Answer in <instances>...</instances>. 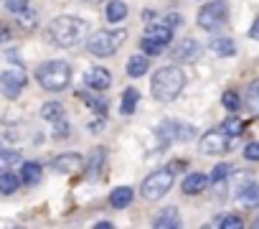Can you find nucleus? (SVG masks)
I'll return each mask as SVG.
<instances>
[{"label": "nucleus", "instance_id": "obj_1", "mask_svg": "<svg viewBox=\"0 0 259 229\" xmlns=\"http://www.w3.org/2000/svg\"><path fill=\"white\" fill-rule=\"evenodd\" d=\"M87 31H89V23L84 18H76V16H59L46 28L49 41L61 46V49H71V46L81 44L87 39Z\"/></svg>", "mask_w": 259, "mask_h": 229}, {"label": "nucleus", "instance_id": "obj_2", "mask_svg": "<svg viewBox=\"0 0 259 229\" xmlns=\"http://www.w3.org/2000/svg\"><path fill=\"white\" fill-rule=\"evenodd\" d=\"M186 87V71L176 64L163 66L153 74L150 79V92L158 102H173Z\"/></svg>", "mask_w": 259, "mask_h": 229}, {"label": "nucleus", "instance_id": "obj_3", "mask_svg": "<svg viewBox=\"0 0 259 229\" xmlns=\"http://www.w3.org/2000/svg\"><path fill=\"white\" fill-rule=\"evenodd\" d=\"M36 79L46 92H64L71 84V66L66 61H61V59L44 61L36 69Z\"/></svg>", "mask_w": 259, "mask_h": 229}, {"label": "nucleus", "instance_id": "obj_4", "mask_svg": "<svg viewBox=\"0 0 259 229\" xmlns=\"http://www.w3.org/2000/svg\"><path fill=\"white\" fill-rule=\"evenodd\" d=\"M124 41H127V31H124V28H117V31H94V33L87 39V51H89L92 56L107 59V56H112Z\"/></svg>", "mask_w": 259, "mask_h": 229}, {"label": "nucleus", "instance_id": "obj_5", "mask_svg": "<svg viewBox=\"0 0 259 229\" xmlns=\"http://www.w3.org/2000/svg\"><path fill=\"white\" fill-rule=\"evenodd\" d=\"M173 181H176L173 178V168H158L150 176H145V181L140 186V194L148 201H158V199H163L173 188Z\"/></svg>", "mask_w": 259, "mask_h": 229}, {"label": "nucleus", "instance_id": "obj_6", "mask_svg": "<svg viewBox=\"0 0 259 229\" xmlns=\"http://www.w3.org/2000/svg\"><path fill=\"white\" fill-rule=\"evenodd\" d=\"M226 18H229V6L224 3V0H211V3H206V6L198 11L196 23H198V28H203V31H219V28L226 23Z\"/></svg>", "mask_w": 259, "mask_h": 229}, {"label": "nucleus", "instance_id": "obj_7", "mask_svg": "<svg viewBox=\"0 0 259 229\" xmlns=\"http://www.w3.org/2000/svg\"><path fill=\"white\" fill-rule=\"evenodd\" d=\"M26 84H28V79L21 69H6L0 74V94L6 99H18L21 92L26 89Z\"/></svg>", "mask_w": 259, "mask_h": 229}, {"label": "nucleus", "instance_id": "obj_8", "mask_svg": "<svg viewBox=\"0 0 259 229\" xmlns=\"http://www.w3.org/2000/svg\"><path fill=\"white\" fill-rule=\"evenodd\" d=\"M201 51H203V46H201L196 39H181V41L173 46L170 56H173L176 64H193V61L201 59Z\"/></svg>", "mask_w": 259, "mask_h": 229}, {"label": "nucleus", "instance_id": "obj_9", "mask_svg": "<svg viewBox=\"0 0 259 229\" xmlns=\"http://www.w3.org/2000/svg\"><path fill=\"white\" fill-rule=\"evenodd\" d=\"M160 135H163V143H168V140L188 143V140L196 138V128L188 125V123H181V120H170V123L160 125Z\"/></svg>", "mask_w": 259, "mask_h": 229}, {"label": "nucleus", "instance_id": "obj_10", "mask_svg": "<svg viewBox=\"0 0 259 229\" xmlns=\"http://www.w3.org/2000/svg\"><path fill=\"white\" fill-rule=\"evenodd\" d=\"M51 168L61 176H71V173H81L87 168V161L81 153H61L51 161Z\"/></svg>", "mask_w": 259, "mask_h": 229}, {"label": "nucleus", "instance_id": "obj_11", "mask_svg": "<svg viewBox=\"0 0 259 229\" xmlns=\"http://www.w3.org/2000/svg\"><path fill=\"white\" fill-rule=\"evenodd\" d=\"M198 148H201V153H206V156L226 153V150H229V135H226L224 130H211V133H206V135L198 140Z\"/></svg>", "mask_w": 259, "mask_h": 229}, {"label": "nucleus", "instance_id": "obj_12", "mask_svg": "<svg viewBox=\"0 0 259 229\" xmlns=\"http://www.w3.org/2000/svg\"><path fill=\"white\" fill-rule=\"evenodd\" d=\"M84 84L92 89V92H107L112 87V74L102 66H92L84 71Z\"/></svg>", "mask_w": 259, "mask_h": 229}, {"label": "nucleus", "instance_id": "obj_13", "mask_svg": "<svg viewBox=\"0 0 259 229\" xmlns=\"http://www.w3.org/2000/svg\"><path fill=\"white\" fill-rule=\"evenodd\" d=\"M208 183H211V176H208V173L196 171V173H188V176L183 178L181 191H183L186 196H198V194H203V191H206V186H208Z\"/></svg>", "mask_w": 259, "mask_h": 229}, {"label": "nucleus", "instance_id": "obj_14", "mask_svg": "<svg viewBox=\"0 0 259 229\" xmlns=\"http://www.w3.org/2000/svg\"><path fill=\"white\" fill-rule=\"evenodd\" d=\"M181 224H183V221H181L178 206H165V209H160L158 216L153 219V226H158V229H178Z\"/></svg>", "mask_w": 259, "mask_h": 229}, {"label": "nucleus", "instance_id": "obj_15", "mask_svg": "<svg viewBox=\"0 0 259 229\" xmlns=\"http://www.w3.org/2000/svg\"><path fill=\"white\" fill-rule=\"evenodd\" d=\"M148 69H150L148 54H135V56H130V61H127V77H133V79L145 77Z\"/></svg>", "mask_w": 259, "mask_h": 229}, {"label": "nucleus", "instance_id": "obj_16", "mask_svg": "<svg viewBox=\"0 0 259 229\" xmlns=\"http://www.w3.org/2000/svg\"><path fill=\"white\" fill-rule=\"evenodd\" d=\"M133 199H135V191L130 188V186H117V188L109 194V204H112L114 209L130 206V204H133Z\"/></svg>", "mask_w": 259, "mask_h": 229}, {"label": "nucleus", "instance_id": "obj_17", "mask_svg": "<svg viewBox=\"0 0 259 229\" xmlns=\"http://www.w3.org/2000/svg\"><path fill=\"white\" fill-rule=\"evenodd\" d=\"M41 173H44L41 163H33V161L21 163V183H26V186H36V183L41 181Z\"/></svg>", "mask_w": 259, "mask_h": 229}, {"label": "nucleus", "instance_id": "obj_18", "mask_svg": "<svg viewBox=\"0 0 259 229\" xmlns=\"http://www.w3.org/2000/svg\"><path fill=\"white\" fill-rule=\"evenodd\" d=\"M138 102H140V92L135 87H127L124 94H122V102H119V112L124 114V118H127V114H133L135 107H138Z\"/></svg>", "mask_w": 259, "mask_h": 229}, {"label": "nucleus", "instance_id": "obj_19", "mask_svg": "<svg viewBox=\"0 0 259 229\" xmlns=\"http://www.w3.org/2000/svg\"><path fill=\"white\" fill-rule=\"evenodd\" d=\"M107 21L109 23H119V21H124L127 18V6L122 3V0H109L107 3Z\"/></svg>", "mask_w": 259, "mask_h": 229}, {"label": "nucleus", "instance_id": "obj_20", "mask_svg": "<svg viewBox=\"0 0 259 229\" xmlns=\"http://www.w3.org/2000/svg\"><path fill=\"white\" fill-rule=\"evenodd\" d=\"M211 51L216 56H234L236 54V44L231 39H226V36H219V39L211 41Z\"/></svg>", "mask_w": 259, "mask_h": 229}, {"label": "nucleus", "instance_id": "obj_21", "mask_svg": "<svg viewBox=\"0 0 259 229\" xmlns=\"http://www.w3.org/2000/svg\"><path fill=\"white\" fill-rule=\"evenodd\" d=\"M239 201L249 209H259V186L256 183H249L239 191Z\"/></svg>", "mask_w": 259, "mask_h": 229}, {"label": "nucleus", "instance_id": "obj_22", "mask_svg": "<svg viewBox=\"0 0 259 229\" xmlns=\"http://www.w3.org/2000/svg\"><path fill=\"white\" fill-rule=\"evenodd\" d=\"M64 104L61 102H46L44 107H41V118L44 120H49V123H56V120H61L64 118Z\"/></svg>", "mask_w": 259, "mask_h": 229}, {"label": "nucleus", "instance_id": "obj_23", "mask_svg": "<svg viewBox=\"0 0 259 229\" xmlns=\"http://www.w3.org/2000/svg\"><path fill=\"white\" fill-rule=\"evenodd\" d=\"M21 186V178L11 171H0V194H16Z\"/></svg>", "mask_w": 259, "mask_h": 229}, {"label": "nucleus", "instance_id": "obj_24", "mask_svg": "<svg viewBox=\"0 0 259 229\" xmlns=\"http://www.w3.org/2000/svg\"><path fill=\"white\" fill-rule=\"evenodd\" d=\"M148 36L168 46V44L173 41V28H170L168 23H160V26H150V28H148Z\"/></svg>", "mask_w": 259, "mask_h": 229}, {"label": "nucleus", "instance_id": "obj_25", "mask_svg": "<svg viewBox=\"0 0 259 229\" xmlns=\"http://www.w3.org/2000/svg\"><path fill=\"white\" fill-rule=\"evenodd\" d=\"M246 107L254 118H259V82H251L246 89Z\"/></svg>", "mask_w": 259, "mask_h": 229}, {"label": "nucleus", "instance_id": "obj_26", "mask_svg": "<svg viewBox=\"0 0 259 229\" xmlns=\"http://www.w3.org/2000/svg\"><path fill=\"white\" fill-rule=\"evenodd\" d=\"M221 130H224L229 138H239L241 130H244V123L236 118V114H231V118H226V120L221 123Z\"/></svg>", "mask_w": 259, "mask_h": 229}, {"label": "nucleus", "instance_id": "obj_27", "mask_svg": "<svg viewBox=\"0 0 259 229\" xmlns=\"http://www.w3.org/2000/svg\"><path fill=\"white\" fill-rule=\"evenodd\" d=\"M16 18H18L21 28H26V31H33V28H36V23H38V16H36V11H33V8H26V11L16 13Z\"/></svg>", "mask_w": 259, "mask_h": 229}, {"label": "nucleus", "instance_id": "obj_28", "mask_svg": "<svg viewBox=\"0 0 259 229\" xmlns=\"http://www.w3.org/2000/svg\"><path fill=\"white\" fill-rule=\"evenodd\" d=\"M102 163H104V148H97L94 156H92V161H89V166H87V176L89 178H97L99 171H102Z\"/></svg>", "mask_w": 259, "mask_h": 229}, {"label": "nucleus", "instance_id": "obj_29", "mask_svg": "<svg viewBox=\"0 0 259 229\" xmlns=\"http://www.w3.org/2000/svg\"><path fill=\"white\" fill-rule=\"evenodd\" d=\"M140 49H143L148 56H160V54L165 51V44H160V41H155V39L145 36V39L140 41Z\"/></svg>", "mask_w": 259, "mask_h": 229}, {"label": "nucleus", "instance_id": "obj_30", "mask_svg": "<svg viewBox=\"0 0 259 229\" xmlns=\"http://www.w3.org/2000/svg\"><path fill=\"white\" fill-rule=\"evenodd\" d=\"M18 163H21V153H16V150H0V171H11Z\"/></svg>", "mask_w": 259, "mask_h": 229}, {"label": "nucleus", "instance_id": "obj_31", "mask_svg": "<svg viewBox=\"0 0 259 229\" xmlns=\"http://www.w3.org/2000/svg\"><path fill=\"white\" fill-rule=\"evenodd\" d=\"M79 97H81L97 114H104V112H107V102H104V99H99V97H94V94H89V92H79Z\"/></svg>", "mask_w": 259, "mask_h": 229}, {"label": "nucleus", "instance_id": "obj_32", "mask_svg": "<svg viewBox=\"0 0 259 229\" xmlns=\"http://www.w3.org/2000/svg\"><path fill=\"white\" fill-rule=\"evenodd\" d=\"M231 171H234L231 163H219V166H213V171H211V181H213V183L226 181V178L231 176Z\"/></svg>", "mask_w": 259, "mask_h": 229}, {"label": "nucleus", "instance_id": "obj_33", "mask_svg": "<svg viewBox=\"0 0 259 229\" xmlns=\"http://www.w3.org/2000/svg\"><path fill=\"white\" fill-rule=\"evenodd\" d=\"M221 104H224L229 112H239V104H241V99H239V94H236V92H224V97H221Z\"/></svg>", "mask_w": 259, "mask_h": 229}, {"label": "nucleus", "instance_id": "obj_34", "mask_svg": "<svg viewBox=\"0 0 259 229\" xmlns=\"http://www.w3.org/2000/svg\"><path fill=\"white\" fill-rule=\"evenodd\" d=\"M69 133H71V128L64 118L54 123V140H64V138H69Z\"/></svg>", "mask_w": 259, "mask_h": 229}, {"label": "nucleus", "instance_id": "obj_35", "mask_svg": "<svg viewBox=\"0 0 259 229\" xmlns=\"http://www.w3.org/2000/svg\"><path fill=\"white\" fill-rule=\"evenodd\" d=\"M219 226H224V229H241L244 226V221H241V216L239 214H226L224 219H221V224Z\"/></svg>", "mask_w": 259, "mask_h": 229}, {"label": "nucleus", "instance_id": "obj_36", "mask_svg": "<svg viewBox=\"0 0 259 229\" xmlns=\"http://www.w3.org/2000/svg\"><path fill=\"white\" fill-rule=\"evenodd\" d=\"M6 8L11 13H21V11L28 8V0H6Z\"/></svg>", "mask_w": 259, "mask_h": 229}, {"label": "nucleus", "instance_id": "obj_37", "mask_svg": "<svg viewBox=\"0 0 259 229\" xmlns=\"http://www.w3.org/2000/svg\"><path fill=\"white\" fill-rule=\"evenodd\" d=\"M244 158H246V161H251V163H254V161H259V143H249V145L244 148Z\"/></svg>", "mask_w": 259, "mask_h": 229}, {"label": "nucleus", "instance_id": "obj_38", "mask_svg": "<svg viewBox=\"0 0 259 229\" xmlns=\"http://www.w3.org/2000/svg\"><path fill=\"white\" fill-rule=\"evenodd\" d=\"M165 23H168L170 28H173V26H181V23H183V16H181V13H170V16L165 18Z\"/></svg>", "mask_w": 259, "mask_h": 229}, {"label": "nucleus", "instance_id": "obj_39", "mask_svg": "<svg viewBox=\"0 0 259 229\" xmlns=\"http://www.w3.org/2000/svg\"><path fill=\"white\" fill-rule=\"evenodd\" d=\"M6 41H11V31L6 23H0V44H6Z\"/></svg>", "mask_w": 259, "mask_h": 229}, {"label": "nucleus", "instance_id": "obj_40", "mask_svg": "<svg viewBox=\"0 0 259 229\" xmlns=\"http://www.w3.org/2000/svg\"><path fill=\"white\" fill-rule=\"evenodd\" d=\"M249 39H259V18L251 23V31H249Z\"/></svg>", "mask_w": 259, "mask_h": 229}, {"label": "nucleus", "instance_id": "obj_41", "mask_svg": "<svg viewBox=\"0 0 259 229\" xmlns=\"http://www.w3.org/2000/svg\"><path fill=\"white\" fill-rule=\"evenodd\" d=\"M97 229H112L109 221H97Z\"/></svg>", "mask_w": 259, "mask_h": 229}, {"label": "nucleus", "instance_id": "obj_42", "mask_svg": "<svg viewBox=\"0 0 259 229\" xmlns=\"http://www.w3.org/2000/svg\"><path fill=\"white\" fill-rule=\"evenodd\" d=\"M254 226H256V229H259V216H256V219H254Z\"/></svg>", "mask_w": 259, "mask_h": 229}, {"label": "nucleus", "instance_id": "obj_43", "mask_svg": "<svg viewBox=\"0 0 259 229\" xmlns=\"http://www.w3.org/2000/svg\"><path fill=\"white\" fill-rule=\"evenodd\" d=\"M87 3H102V0H87Z\"/></svg>", "mask_w": 259, "mask_h": 229}]
</instances>
